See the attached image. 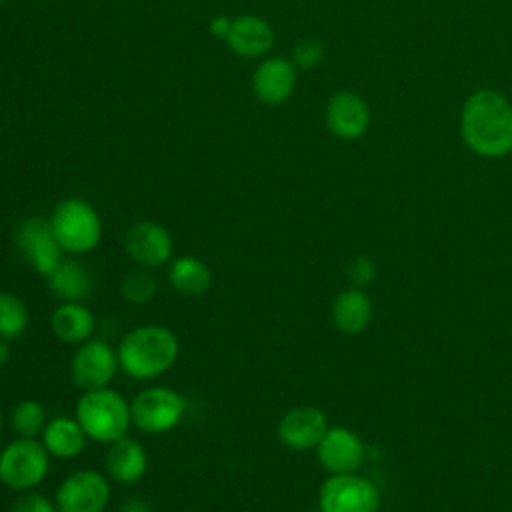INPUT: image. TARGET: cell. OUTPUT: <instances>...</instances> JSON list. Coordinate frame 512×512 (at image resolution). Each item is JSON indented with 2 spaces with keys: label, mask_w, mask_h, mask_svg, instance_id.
Wrapping results in <instances>:
<instances>
[{
  "label": "cell",
  "mask_w": 512,
  "mask_h": 512,
  "mask_svg": "<svg viewBox=\"0 0 512 512\" xmlns=\"http://www.w3.org/2000/svg\"><path fill=\"white\" fill-rule=\"evenodd\" d=\"M132 424L146 434H164L174 430L184 414L186 400L174 388L150 386L138 392L130 402Z\"/></svg>",
  "instance_id": "8992f818"
},
{
  "label": "cell",
  "mask_w": 512,
  "mask_h": 512,
  "mask_svg": "<svg viewBox=\"0 0 512 512\" xmlns=\"http://www.w3.org/2000/svg\"><path fill=\"white\" fill-rule=\"evenodd\" d=\"M48 220L60 248L68 254H86L100 244L102 220L82 198L60 200Z\"/></svg>",
  "instance_id": "277c9868"
},
{
  "label": "cell",
  "mask_w": 512,
  "mask_h": 512,
  "mask_svg": "<svg viewBox=\"0 0 512 512\" xmlns=\"http://www.w3.org/2000/svg\"><path fill=\"white\" fill-rule=\"evenodd\" d=\"M226 44L232 52L244 58H258L272 48L274 30L264 18L254 14H242L232 20Z\"/></svg>",
  "instance_id": "2e32d148"
},
{
  "label": "cell",
  "mask_w": 512,
  "mask_h": 512,
  "mask_svg": "<svg viewBox=\"0 0 512 512\" xmlns=\"http://www.w3.org/2000/svg\"><path fill=\"white\" fill-rule=\"evenodd\" d=\"M364 444L360 436L344 426H328L316 446L318 462L330 474L356 472L364 460Z\"/></svg>",
  "instance_id": "7c38bea8"
},
{
  "label": "cell",
  "mask_w": 512,
  "mask_h": 512,
  "mask_svg": "<svg viewBox=\"0 0 512 512\" xmlns=\"http://www.w3.org/2000/svg\"><path fill=\"white\" fill-rule=\"evenodd\" d=\"M230 26H232V18L220 14V16H214V18L210 20L208 30H210V34H212L214 38H220V40L226 42L228 32H230Z\"/></svg>",
  "instance_id": "f1b7e54d"
},
{
  "label": "cell",
  "mask_w": 512,
  "mask_h": 512,
  "mask_svg": "<svg viewBox=\"0 0 512 512\" xmlns=\"http://www.w3.org/2000/svg\"><path fill=\"white\" fill-rule=\"evenodd\" d=\"M86 436L94 442L110 444L126 436L132 414L126 398L112 388L86 390L76 402V416Z\"/></svg>",
  "instance_id": "3957f363"
},
{
  "label": "cell",
  "mask_w": 512,
  "mask_h": 512,
  "mask_svg": "<svg viewBox=\"0 0 512 512\" xmlns=\"http://www.w3.org/2000/svg\"><path fill=\"white\" fill-rule=\"evenodd\" d=\"M120 368L136 378L150 380L168 372L180 354L176 334L160 324H144L126 332L116 348Z\"/></svg>",
  "instance_id": "7a4b0ae2"
},
{
  "label": "cell",
  "mask_w": 512,
  "mask_h": 512,
  "mask_svg": "<svg viewBox=\"0 0 512 512\" xmlns=\"http://www.w3.org/2000/svg\"><path fill=\"white\" fill-rule=\"evenodd\" d=\"M28 326V308L24 300L12 292H0V338L14 340Z\"/></svg>",
  "instance_id": "603a6c76"
},
{
  "label": "cell",
  "mask_w": 512,
  "mask_h": 512,
  "mask_svg": "<svg viewBox=\"0 0 512 512\" xmlns=\"http://www.w3.org/2000/svg\"><path fill=\"white\" fill-rule=\"evenodd\" d=\"M318 512H320V510H318Z\"/></svg>",
  "instance_id": "836d02e7"
},
{
  "label": "cell",
  "mask_w": 512,
  "mask_h": 512,
  "mask_svg": "<svg viewBox=\"0 0 512 512\" xmlns=\"http://www.w3.org/2000/svg\"><path fill=\"white\" fill-rule=\"evenodd\" d=\"M122 512H150V508L146 506V502L138 500V498H130L126 500V504L122 506Z\"/></svg>",
  "instance_id": "f546056e"
},
{
  "label": "cell",
  "mask_w": 512,
  "mask_h": 512,
  "mask_svg": "<svg viewBox=\"0 0 512 512\" xmlns=\"http://www.w3.org/2000/svg\"><path fill=\"white\" fill-rule=\"evenodd\" d=\"M346 276L352 286L366 288L376 280V264L368 256H356L350 260V264L346 268Z\"/></svg>",
  "instance_id": "4316f807"
},
{
  "label": "cell",
  "mask_w": 512,
  "mask_h": 512,
  "mask_svg": "<svg viewBox=\"0 0 512 512\" xmlns=\"http://www.w3.org/2000/svg\"><path fill=\"white\" fill-rule=\"evenodd\" d=\"M460 132L478 156L502 158L512 152V104L492 88H480L462 106Z\"/></svg>",
  "instance_id": "6da1fadb"
},
{
  "label": "cell",
  "mask_w": 512,
  "mask_h": 512,
  "mask_svg": "<svg viewBox=\"0 0 512 512\" xmlns=\"http://www.w3.org/2000/svg\"><path fill=\"white\" fill-rule=\"evenodd\" d=\"M46 284L62 302H82L92 292V276L76 258H64L54 272L46 276Z\"/></svg>",
  "instance_id": "44dd1931"
},
{
  "label": "cell",
  "mask_w": 512,
  "mask_h": 512,
  "mask_svg": "<svg viewBox=\"0 0 512 512\" xmlns=\"http://www.w3.org/2000/svg\"><path fill=\"white\" fill-rule=\"evenodd\" d=\"M170 286L186 298L204 296L212 288V270L198 256H178L168 268Z\"/></svg>",
  "instance_id": "7402d4cb"
},
{
  "label": "cell",
  "mask_w": 512,
  "mask_h": 512,
  "mask_svg": "<svg viewBox=\"0 0 512 512\" xmlns=\"http://www.w3.org/2000/svg\"><path fill=\"white\" fill-rule=\"evenodd\" d=\"M12 512H58L56 502L38 492H24L12 506Z\"/></svg>",
  "instance_id": "83f0119b"
},
{
  "label": "cell",
  "mask_w": 512,
  "mask_h": 512,
  "mask_svg": "<svg viewBox=\"0 0 512 512\" xmlns=\"http://www.w3.org/2000/svg\"><path fill=\"white\" fill-rule=\"evenodd\" d=\"M0 4H2V0H0Z\"/></svg>",
  "instance_id": "d6a6232c"
},
{
  "label": "cell",
  "mask_w": 512,
  "mask_h": 512,
  "mask_svg": "<svg viewBox=\"0 0 512 512\" xmlns=\"http://www.w3.org/2000/svg\"><path fill=\"white\" fill-rule=\"evenodd\" d=\"M120 294L130 304H136V306L148 304L154 298V294H156V280H154V276L146 268L132 270L122 280Z\"/></svg>",
  "instance_id": "d4e9b609"
},
{
  "label": "cell",
  "mask_w": 512,
  "mask_h": 512,
  "mask_svg": "<svg viewBox=\"0 0 512 512\" xmlns=\"http://www.w3.org/2000/svg\"><path fill=\"white\" fill-rule=\"evenodd\" d=\"M326 124L334 136L356 140L364 136L370 126V108L360 94L340 90L332 94L326 104Z\"/></svg>",
  "instance_id": "5bb4252c"
},
{
  "label": "cell",
  "mask_w": 512,
  "mask_h": 512,
  "mask_svg": "<svg viewBox=\"0 0 512 512\" xmlns=\"http://www.w3.org/2000/svg\"><path fill=\"white\" fill-rule=\"evenodd\" d=\"M14 242L28 266L42 276L52 274L54 268L64 260V250L60 248L52 232L50 220L46 218L30 216L22 220L14 230Z\"/></svg>",
  "instance_id": "ba28073f"
},
{
  "label": "cell",
  "mask_w": 512,
  "mask_h": 512,
  "mask_svg": "<svg viewBox=\"0 0 512 512\" xmlns=\"http://www.w3.org/2000/svg\"><path fill=\"white\" fill-rule=\"evenodd\" d=\"M54 502L58 512H104L110 484L98 470H78L60 482Z\"/></svg>",
  "instance_id": "30bf717a"
},
{
  "label": "cell",
  "mask_w": 512,
  "mask_h": 512,
  "mask_svg": "<svg viewBox=\"0 0 512 512\" xmlns=\"http://www.w3.org/2000/svg\"><path fill=\"white\" fill-rule=\"evenodd\" d=\"M322 58H324V46L314 38H306L298 42L292 50V64L296 68H304V70L314 68L322 62Z\"/></svg>",
  "instance_id": "484cf974"
},
{
  "label": "cell",
  "mask_w": 512,
  "mask_h": 512,
  "mask_svg": "<svg viewBox=\"0 0 512 512\" xmlns=\"http://www.w3.org/2000/svg\"><path fill=\"white\" fill-rule=\"evenodd\" d=\"M296 88V66L286 58H266L252 74L256 98L268 106L284 104Z\"/></svg>",
  "instance_id": "9a60e30c"
},
{
  "label": "cell",
  "mask_w": 512,
  "mask_h": 512,
  "mask_svg": "<svg viewBox=\"0 0 512 512\" xmlns=\"http://www.w3.org/2000/svg\"><path fill=\"white\" fill-rule=\"evenodd\" d=\"M328 430L326 414L316 406H294L278 422V438L292 450H312Z\"/></svg>",
  "instance_id": "4fadbf2b"
},
{
  "label": "cell",
  "mask_w": 512,
  "mask_h": 512,
  "mask_svg": "<svg viewBox=\"0 0 512 512\" xmlns=\"http://www.w3.org/2000/svg\"><path fill=\"white\" fill-rule=\"evenodd\" d=\"M50 328L64 344H82L92 338L96 318L82 302H62L50 316Z\"/></svg>",
  "instance_id": "ffe728a7"
},
{
  "label": "cell",
  "mask_w": 512,
  "mask_h": 512,
  "mask_svg": "<svg viewBox=\"0 0 512 512\" xmlns=\"http://www.w3.org/2000/svg\"><path fill=\"white\" fill-rule=\"evenodd\" d=\"M118 368V352L106 340L90 338L78 344L72 356L70 374L74 384L86 392L106 388L114 380Z\"/></svg>",
  "instance_id": "9c48e42d"
},
{
  "label": "cell",
  "mask_w": 512,
  "mask_h": 512,
  "mask_svg": "<svg viewBox=\"0 0 512 512\" xmlns=\"http://www.w3.org/2000/svg\"><path fill=\"white\" fill-rule=\"evenodd\" d=\"M50 470V454L36 438L12 440L0 452V482L12 490L36 488Z\"/></svg>",
  "instance_id": "5b68a950"
},
{
  "label": "cell",
  "mask_w": 512,
  "mask_h": 512,
  "mask_svg": "<svg viewBox=\"0 0 512 512\" xmlns=\"http://www.w3.org/2000/svg\"><path fill=\"white\" fill-rule=\"evenodd\" d=\"M378 506V488L354 472L330 474L320 486V512H376Z\"/></svg>",
  "instance_id": "52a82bcc"
},
{
  "label": "cell",
  "mask_w": 512,
  "mask_h": 512,
  "mask_svg": "<svg viewBox=\"0 0 512 512\" xmlns=\"http://www.w3.org/2000/svg\"><path fill=\"white\" fill-rule=\"evenodd\" d=\"M106 470L120 484H134L144 478L148 470V454L140 442L122 436L108 444Z\"/></svg>",
  "instance_id": "e0dca14e"
},
{
  "label": "cell",
  "mask_w": 512,
  "mask_h": 512,
  "mask_svg": "<svg viewBox=\"0 0 512 512\" xmlns=\"http://www.w3.org/2000/svg\"><path fill=\"white\" fill-rule=\"evenodd\" d=\"M124 248L128 256L142 268H158L170 260L174 242L162 224L142 220L126 230Z\"/></svg>",
  "instance_id": "8fae6325"
},
{
  "label": "cell",
  "mask_w": 512,
  "mask_h": 512,
  "mask_svg": "<svg viewBox=\"0 0 512 512\" xmlns=\"http://www.w3.org/2000/svg\"><path fill=\"white\" fill-rule=\"evenodd\" d=\"M8 356H10V348H8V340L0 338V368L8 362Z\"/></svg>",
  "instance_id": "4dcf8cb0"
},
{
  "label": "cell",
  "mask_w": 512,
  "mask_h": 512,
  "mask_svg": "<svg viewBox=\"0 0 512 512\" xmlns=\"http://www.w3.org/2000/svg\"><path fill=\"white\" fill-rule=\"evenodd\" d=\"M0 428H2V412H0Z\"/></svg>",
  "instance_id": "1f68e13d"
},
{
  "label": "cell",
  "mask_w": 512,
  "mask_h": 512,
  "mask_svg": "<svg viewBox=\"0 0 512 512\" xmlns=\"http://www.w3.org/2000/svg\"><path fill=\"white\" fill-rule=\"evenodd\" d=\"M374 314V306L364 288L350 286L342 290L332 302V324L342 334H360L368 328Z\"/></svg>",
  "instance_id": "ac0fdd59"
},
{
  "label": "cell",
  "mask_w": 512,
  "mask_h": 512,
  "mask_svg": "<svg viewBox=\"0 0 512 512\" xmlns=\"http://www.w3.org/2000/svg\"><path fill=\"white\" fill-rule=\"evenodd\" d=\"M12 428L18 436H24V438H36L42 434L44 426H46V412H44V406L38 402V400H32V398H26V400H20L14 410H12Z\"/></svg>",
  "instance_id": "cb8c5ba5"
},
{
  "label": "cell",
  "mask_w": 512,
  "mask_h": 512,
  "mask_svg": "<svg viewBox=\"0 0 512 512\" xmlns=\"http://www.w3.org/2000/svg\"><path fill=\"white\" fill-rule=\"evenodd\" d=\"M40 436L48 454L60 460H68L82 454L88 442V436L80 422L70 416L50 418Z\"/></svg>",
  "instance_id": "d6986e66"
}]
</instances>
